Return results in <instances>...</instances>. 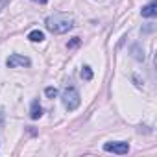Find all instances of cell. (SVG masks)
Instances as JSON below:
<instances>
[{
	"mask_svg": "<svg viewBox=\"0 0 157 157\" xmlns=\"http://www.w3.org/2000/svg\"><path fill=\"white\" fill-rule=\"evenodd\" d=\"M44 26L48 32H52L56 35H63L74 28V17L68 13H52L46 17Z\"/></svg>",
	"mask_w": 157,
	"mask_h": 157,
	"instance_id": "obj_1",
	"label": "cell"
},
{
	"mask_svg": "<svg viewBox=\"0 0 157 157\" xmlns=\"http://www.w3.org/2000/svg\"><path fill=\"white\" fill-rule=\"evenodd\" d=\"M61 100H63V105H65L67 111H74L82 104V96H80V93H78L76 87H67L63 91V94H61Z\"/></svg>",
	"mask_w": 157,
	"mask_h": 157,
	"instance_id": "obj_2",
	"label": "cell"
},
{
	"mask_svg": "<svg viewBox=\"0 0 157 157\" xmlns=\"http://www.w3.org/2000/svg\"><path fill=\"white\" fill-rule=\"evenodd\" d=\"M6 65H8L10 68H21V67H30L32 61H30V57H26V56L11 54V56L6 59Z\"/></svg>",
	"mask_w": 157,
	"mask_h": 157,
	"instance_id": "obj_3",
	"label": "cell"
},
{
	"mask_svg": "<svg viewBox=\"0 0 157 157\" xmlns=\"http://www.w3.org/2000/svg\"><path fill=\"white\" fill-rule=\"evenodd\" d=\"M104 150L105 151H113V153H118V155H124L129 151V144L126 140H117V142H105L104 144Z\"/></svg>",
	"mask_w": 157,
	"mask_h": 157,
	"instance_id": "obj_4",
	"label": "cell"
},
{
	"mask_svg": "<svg viewBox=\"0 0 157 157\" xmlns=\"http://www.w3.org/2000/svg\"><path fill=\"white\" fill-rule=\"evenodd\" d=\"M140 15H142L144 19H153V17L157 15V2H155V0H151V2L146 4V6H142Z\"/></svg>",
	"mask_w": 157,
	"mask_h": 157,
	"instance_id": "obj_5",
	"label": "cell"
},
{
	"mask_svg": "<svg viewBox=\"0 0 157 157\" xmlns=\"http://www.w3.org/2000/svg\"><path fill=\"white\" fill-rule=\"evenodd\" d=\"M43 117V107L39 104V100H33L32 102V107H30V118L32 120H39Z\"/></svg>",
	"mask_w": 157,
	"mask_h": 157,
	"instance_id": "obj_6",
	"label": "cell"
},
{
	"mask_svg": "<svg viewBox=\"0 0 157 157\" xmlns=\"http://www.w3.org/2000/svg\"><path fill=\"white\" fill-rule=\"evenodd\" d=\"M129 52H131V57L137 59V61H144V59H146V54H144V50L140 48V44H133Z\"/></svg>",
	"mask_w": 157,
	"mask_h": 157,
	"instance_id": "obj_7",
	"label": "cell"
},
{
	"mask_svg": "<svg viewBox=\"0 0 157 157\" xmlns=\"http://www.w3.org/2000/svg\"><path fill=\"white\" fill-rule=\"evenodd\" d=\"M28 39H30L32 43H43V41H44V32H41V30H32V32L28 33Z\"/></svg>",
	"mask_w": 157,
	"mask_h": 157,
	"instance_id": "obj_8",
	"label": "cell"
},
{
	"mask_svg": "<svg viewBox=\"0 0 157 157\" xmlns=\"http://www.w3.org/2000/svg\"><path fill=\"white\" fill-rule=\"evenodd\" d=\"M82 78H83L85 82H91V80H93V68H91L89 65H85V67L82 68Z\"/></svg>",
	"mask_w": 157,
	"mask_h": 157,
	"instance_id": "obj_9",
	"label": "cell"
},
{
	"mask_svg": "<svg viewBox=\"0 0 157 157\" xmlns=\"http://www.w3.org/2000/svg\"><path fill=\"white\" fill-rule=\"evenodd\" d=\"M44 94H46L48 98H56V96H57V89H56V87H46V89H44Z\"/></svg>",
	"mask_w": 157,
	"mask_h": 157,
	"instance_id": "obj_10",
	"label": "cell"
},
{
	"mask_svg": "<svg viewBox=\"0 0 157 157\" xmlns=\"http://www.w3.org/2000/svg\"><path fill=\"white\" fill-rule=\"evenodd\" d=\"M78 44H80V37H74L70 43H67V46H68V48H76Z\"/></svg>",
	"mask_w": 157,
	"mask_h": 157,
	"instance_id": "obj_11",
	"label": "cell"
},
{
	"mask_svg": "<svg viewBox=\"0 0 157 157\" xmlns=\"http://www.w3.org/2000/svg\"><path fill=\"white\" fill-rule=\"evenodd\" d=\"M133 82H135V85H137V87H139V89H142V85H144V83H142V82H140V78H139V76H137V74H133Z\"/></svg>",
	"mask_w": 157,
	"mask_h": 157,
	"instance_id": "obj_12",
	"label": "cell"
},
{
	"mask_svg": "<svg viewBox=\"0 0 157 157\" xmlns=\"http://www.w3.org/2000/svg\"><path fill=\"white\" fill-rule=\"evenodd\" d=\"M144 33H150V32H153V24H150V26H146L144 30H142Z\"/></svg>",
	"mask_w": 157,
	"mask_h": 157,
	"instance_id": "obj_13",
	"label": "cell"
},
{
	"mask_svg": "<svg viewBox=\"0 0 157 157\" xmlns=\"http://www.w3.org/2000/svg\"><path fill=\"white\" fill-rule=\"evenodd\" d=\"M0 128H4V113L0 109Z\"/></svg>",
	"mask_w": 157,
	"mask_h": 157,
	"instance_id": "obj_14",
	"label": "cell"
},
{
	"mask_svg": "<svg viewBox=\"0 0 157 157\" xmlns=\"http://www.w3.org/2000/svg\"><path fill=\"white\" fill-rule=\"evenodd\" d=\"M6 4H8V0H0V11L6 8Z\"/></svg>",
	"mask_w": 157,
	"mask_h": 157,
	"instance_id": "obj_15",
	"label": "cell"
},
{
	"mask_svg": "<svg viewBox=\"0 0 157 157\" xmlns=\"http://www.w3.org/2000/svg\"><path fill=\"white\" fill-rule=\"evenodd\" d=\"M33 2H37V4H43V6H44V4L48 2V0H33Z\"/></svg>",
	"mask_w": 157,
	"mask_h": 157,
	"instance_id": "obj_16",
	"label": "cell"
}]
</instances>
